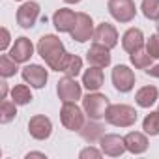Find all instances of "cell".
<instances>
[{
	"mask_svg": "<svg viewBox=\"0 0 159 159\" xmlns=\"http://www.w3.org/2000/svg\"><path fill=\"white\" fill-rule=\"evenodd\" d=\"M36 49H38V54L45 60V64L52 71H62V66H64V60L67 56V51L64 49V43L60 41L58 36H54V34L41 36Z\"/></svg>",
	"mask_w": 159,
	"mask_h": 159,
	"instance_id": "6da1fadb",
	"label": "cell"
},
{
	"mask_svg": "<svg viewBox=\"0 0 159 159\" xmlns=\"http://www.w3.org/2000/svg\"><path fill=\"white\" fill-rule=\"evenodd\" d=\"M137 118H139V112L135 111V107L125 103L111 105L105 114V122L114 127H131L137 124Z\"/></svg>",
	"mask_w": 159,
	"mask_h": 159,
	"instance_id": "7a4b0ae2",
	"label": "cell"
},
{
	"mask_svg": "<svg viewBox=\"0 0 159 159\" xmlns=\"http://www.w3.org/2000/svg\"><path fill=\"white\" fill-rule=\"evenodd\" d=\"M109 107H111V101H109V98H107L105 94L88 92V94L83 98V109H84L86 116L92 118V120H101V118H105Z\"/></svg>",
	"mask_w": 159,
	"mask_h": 159,
	"instance_id": "3957f363",
	"label": "cell"
},
{
	"mask_svg": "<svg viewBox=\"0 0 159 159\" xmlns=\"http://www.w3.org/2000/svg\"><path fill=\"white\" fill-rule=\"evenodd\" d=\"M84 109H81L75 101H66L60 109V120H62V125L69 131H79L83 125H84Z\"/></svg>",
	"mask_w": 159,
	"mask_h": 159,
	"instance_id": "277c9868",
	"label": "cell"
},
{
	"mask_svg": "<svg viewBox=\"0 0 159 159\" xmlns=\"http://www.w3.org/2000/svg\"><path fill=\"white\" fill-rule=\"evenodd\" d=\"M107 10H109L111 17L122 25L131 23L137 15V6H135L133 0H109Z\"/></svg>",
	"mask_w": 159,
	"mask_h": 159,
	"instance_id": "5b68a950",
	"label": "cell"
},
{
	"mask_svg": "<svg viewBox=\"0 0 159 159\" xmlns=\"http://www.w3.org/2000/svg\"><path fill=\"white\" fill-rule=\"evenodd\" d=\"M56 94H58L62 103H66V101H75L77 103L79 99H83V86L77 83V77L66 75L56 84Z\"/></svg>",
	"mask_w": 159,
	"mask_h": 159,
	"instance_id": "8992f818",
	"label": "cell"
},
{
	"mask_svg": "<svg viewBox=\"0 0 159 159\" xmlns=\"http://www.w3.org/2000/svg\"><path fill=\"white\" fill-rule=\"evenodd\" d=\"M94 32H96V26H94L92 17L88 13H77V23H75L73 30L69 32L71 39L79 41V43H84V41L94 39Z\"/></svg>",
	"mask_w": 159,
	"mask_h": 159,
	"instance_id": "52a82bcc",
	"label": "cell"
},
{
	"mask_svg": "<svg viewBox=\"0 0 159 159\" xmlns=\"http://www.w3.org/2000/svg\"><path fill=\"white\" fill-rule=\"evenodd\" d=\"M111 81H112V86H114L118 92L127 94V92H131L133 86H135V73H133V69H129L127 66L120 64V66H116V67L112 69Z\"/></svg>",
	"mask_w": 159,
	"mask_h": 159,
	"instance_id": "ba28073f",
	"label": "cell"
},
{
	"mask_svg": "<svg viewBox=\"0 0 159 159\" xmlns=\"http://www.w3.org/2000/svg\"><path fill=\"white\" fill-rule=\"evenodd\" d=\"M21 75H23V81L26 84H30V88H38V90L43 88L47 84V81H49L47 69L43 66H39V64H28V66H25L23 71H21Z\"/></svg>",
	"mask_w": 159,
	"mask_h": 159,
	"instance_id": "9c48e42d",
	"label": "cell"
},
{
	"mask_svg": "<svg viewBox=\"0 0 159 159\" xmlns=\"http://www.w3.org/2000/svg\"><path fill=\"white\" fill-rule=\"evenodd\" d=\"M99 146H101V152L109 157H120L127 152L125 139L120 135H114V133H105L99 139Z\"/></svg>",
	"mask_w": 159,
	"mask_h": 159,
	"instance_id": "30bf717a",
	"label": "cell"
},
{
	"mask_svg": "<svg viewBox=\"0 0 159 159\" xmlns=\"http://www.w3.org/2000/svg\"><path fill=\"white\" fill-rule=\"evenodd\" d=\"M39 4L38 2H32V0H26L25 4H21V8L17 10V25L25 30L32 28L38 19H39Z\"/></svg>",
	"mask_w": 159,
	"mask_h": 159,
	"instance_id": "8fae6325",
	"label": "cell"
},
{
	"mask_svg": "<svg viewBox=\"0 0 159 159\" xmlns=\"http://www.w3.org/2000/svg\"><path fill=\"white\" fill-rule=\"evenodd\" d=\"M28 133L36 140H47L52 133V122L45 114H36L28 122Z\"/></svg>",
	"mask_w": 159,
	"mask_h": 159,
	"instance_id": "7c38bea8",
	"label": "cell"
},
{
	"mask_svg": "<svg viewBox=\"0 0 159 159\" xmlns=\"http://www.w3.org/2000/svg\"><path fill=\"white\" fill-rule=\"evenodd\" d=\"M111 60H112V56H111V49H109V47H105V45H101V43H98V41H94V43L90 45V49H88V52H86V62H88V66L107 67V66H111Z\"/></svg>",
	"mask_w": 159,
	"mask_h": 159,
	"instance_id": "4fadbf2b",
	"label": "cell"
},
{
	"mask_svg": "<svg viewBox=\"0 0 159 159\" xmlns=\"http://www.w3.org/2000/svg\"><path fill=\"white\" fill-rule=\"evenodd\" d=\"M75 23H77V13H75L73 10H69V8H60V10H56L54 15H52V25H54V28H56L58 32H62V34H66V32L69 34V32L73 30Z\"/></svg>",
	"mask_w": 159,
	"mask_h": 159,
	"instance_id": "5bb4252c",
	"label": "cell"
},
{
	"mask_svg": "<svg viewBox=\"0 0 159 159\" xmlns=\"http://www.w3.org/2000/svg\"><path fill=\"white\" fill-rule=\"evenodd\" d=\"M32 54H34V45H32V41H30L28 38H25V36L17 38L15 43H13L11 49H10V56H11L17 64L28 62V60L32 58Z\"/></svg>",
	"mask_w": 159,
	"mask_h": 159,
	"instance_id": "9a60e30c",
	"label": "cell"
},
{
	"mask_svg": "<svg viewBox=\"0 0 159 159\" xmlns=\"http://www.w3.org/2000/svg\"><path fill=\"white\" fill-rule=\"evenodd\" d=\"M94 41H98V43H101L109 49H114L118 45V30L111 23H101V25L96 26Z\"/></svg>",
	"mask_w": 159,
	"mask_h": 159,
	"instance_id": "2e32d148",
	"label": "cell"
},
{
	"mask_svg": "<svg viewBox=\"0 0 159 159\" xmlns=\"http://www.w3.org/2000/svg\"><path fill=\"white\" fill-rule=\"evenodd\" d=\"M103 81H105L103 67L90 66V67L83 73V86H84L88 92H98V90L103 86Z\"/></svg>",
	"mask_w": 159,
	"mask_h": 159,
	"instance_id": "e0dca14e",
	"label": "cell"
},
{
	"mask_svg": "<svg viewBox=\"0 0 159 159\" xmlns=\"http://www.w3.org/2000/svg\"><path fill=\"white\" fill-rule=\"evenodd\" d=\"M142 47H144V34H142L140 28H129V30L124 32V36H122V49L125 52L131 54V52H135V51H139Z\"/></svg>",
	"mask_w": 159,
	"mask_h": 159,
	"instance_id": "ac0fdd59",
	"label": "cell"
},
{
	"mask_svg": "<svg viewBox=\"0 0 159 159\" xmlns=\"http://www.w3.org/2000/svg\"><path fill=\"white\" fill-rule=\"evenodd\" d=\"M124 139H125V148H127V152L133 153V155H140V153H144V152L148 150V139H146L144 133L131 131V133H127Z\"/></svg>",
	"mask_w": 159,
	"mask_h": 159,
	"instance_id": "d6986e66",
	"label": "cell"
},
{
	"mask_svg": "<svg viewBox=\"0 0 159 159\" xmlns=\"http://www.w3.org/2000/svg\"><path fill=\"white\" fill-rule=\"evenodd\" d=\"M79 133H81V137L86 140V142H99V139L105 135V127L98 122V120H88L84 122V125L79 129Z\"/></svg>",
	"mask_w": 159,
	"mask_h": 159,
	"instance_id": "ffe728a7",
	"label": "cell"
},
{
	"mask_svg": "<svg viewBox=\"0 0 159 159\" xmlns=\"http://www.w3.org/2000/svg\"><path fill=\"white\" fill-rule=\"evenodd\" d=\"M157 99H159V90H157L155 86H152V84L139 88L137 94H135V101H137V105L142 107V109H150Z\"/></svg>",
	"mask_w": 159,
	"mask_h": 159,
	"instance_id": "44dd1931",
	"label": "cell"
},
{
	"mask_svg": "<svg viewBox=\"0 0 159 159\" xmlns=\"http://www.w3.org/2000/svg\"><path fill=\"white\" fill-rule=\"evenodd\" d=\"M81 69H83V58H79L77 54H69L67 52V56L64 60V66H62V73H66L69 77H77L79 73H81Z\"/></svg>",
	"mask_w": 159,
	"mask_h": 159,
	"instance_id": "7402d4cb",
	"label": "cell"
},
{
	"mask_svg": "<svg viewBox=\"0 0 159 159\" xmlns=\"http://www.w3.org/2000/svg\"><path fill=\"white\" fill-rule=\"evenodd\" d=\"M11 99L17 105H28L34 98H32V92L26 84H17V86L11 88Z\"/></svg>",
	"mask_w": 159,
	"mask_h": 159,
	"instance_id": "603a6c76",
	"label": "cell"
},
{
	"mask_svg": "<svg viewBox=\"0 0 159 159\" xmlns=\"http://www.w3.org/2000/svg\"><path fill=\"white\" fill-rule=\"evenodd\" d=\"M142 129L150 137H157L159 135V111H153V112L146 114V118L142 120Z\"/></svg>",
	"mask_w": 159,
	"mask_h": 159,
	"instance_id": "cb8c5ba5",
	"label": "cell"
},
{
	"mask_svg": "<svg viewBox=\"0 0 159 159\" xmlns=\"http://www.w3.org/2000/svg\"><path fill=\"white\" fill-rule=\"evenodd\" d=\"M17 71H19L17 62L10 54H2V56H0V75H2V79H10Z\"/></svg>",
	"mask_w": 159,
	"mask_h": 159,
	"instance_id": "d4e9b609",
	"label": "cell"
},
{
	"mask_svg": "<svg viewBox=\"0 0 159 159\" xmlns=\"http://www.w3.org/2000/svg\"><path fill=\"white\" fill-rule=\"evenodd\" d=\"M17 116V103L11 99H4L2 105H0V124H10L13 118Z\"/></svg>",
	"mask_w": 159,
	"mask_h": 159,
	"instance_id": "484cf974",
	"label": "cell"
},
{
	"mask_svg": "<svg viewBox=\"0 0 159 159\" xmlns=\"http://www.w3.org/2000/svg\"><path fill=\"white\" fill-rule=\"evenodd\" d=\"M129 60H131V64H133L137 69H148V67L152 66V60H153V58H152L146 51L139 49V51H135V52L129 54Z\"/></svg>",
	"mask_w": 159,
	"mask_h": 159,
	"instance_id": "4316f807",
	"label": "cell"
},
{
	"mask_svg": "<svg viewBox=\"0 0 159 159\" xmlns=\"http://www.w3.org/2000/svg\"><path fill=\"white\" fill-rule=\"evenodd\" d=\"M142 15L150 21H159V0H142Z\"/></svg>",
	"mask_w": 159,
	"mask_h": 159,
	"instance_id": "83f0119b",
	"label": "cell"
},
{
	"mask_svg": "<svg viewBox=\"0 0 159 159\" xmlns=\"http://www.w3.org/2000/svg\"><path fill=\"white\" fill-rule=\"evenodd\" d=\"M146 52L155 60L159 58V34H152L148 39H146Z\"/></svg>",
	"mask_w": 159,
	"mask_h": 159,
	"instance_id": "f1b7e54d",
	"label": "cell"
},
{
	"mask_svg": "<svg viewBox=\"0 0 159 159\" xmlns=\"http://www.w3.org/2000/svg\"><path fill=\"white\" fill-rule=\"evenodd\" d=\"M101 155H103V152L98 150V148H94V146H88V148L81 150V153H79L81 159H99Z\"/></svg>",
	"mask_w": 159,
	"mask_h": 159,
	"instance_id": "f546056e",
	"label": "cell"
},
{
	"mask_svg": "<svg viewBox=\"0 0 159 159\" xmlns=\"http://www.w3.org/2000/svg\"><path fill=\"white\" fill-rule=\"evenodd\" d=\"M10 43H11L10 30H8V28H2V41H0V51H8Z\"/></svg>",
	"mask_w": 159,
	"mask_h": 159,
	"instance_id": "4dcf8cb0",
	"label": "cell"
},
{
	"mask_svg": "<svg viewBox=\"0 0 159 159\" xmlns=\"http://www.w3.org/2000/svg\"><path fill=\"white\" fill-rule=\"evenodd\" d=\"M144 73H146V75H150V77H155V79H159V64H155V66H150L148 69H144Z\"/></svg>",
	"mask_w": 159,
	"mask_h": 159,
	"instance_id": "1f68e13d",
	"label": "cell"
},
{
	"mask_svg": "<svg viewBox=\"0 0 159 159\" xmlns=\"http://www.w3.org/2000/svg\"><path fill=\"white\" fill-rule=\"evenodd\" d=\"M6 98H8V84L0 83V99H6Z\"/></svg>",
	"mask_w": 159,
	"mask_h": 159,
	"instance_id": "d6a6232c",
	"label": "cell"
},
{
	"mask_svg": "<svg viewBox=\"0 0 159 159\" xmlns=\"http://www.w3.org/2000/svg\"><path fill=\"white\" fill-rule=\"evenodd\" d=\"M30 157H41V159H47V155H45L43 152H30V153H26V159H30Z\"/></svg>",
	"mask_w": 159,
	"mask_h": 159,
	"instance_id": "836d02e7",
	"label": "cell"
},
{
	"mask_svg": "<svg viewBox=\"0 0 159 159\" xmlns=\"http://www.w3.org/2000/svg\"><path fill=\"white\" fill-rule=\"evenodd\" d=\"M64 2H66V4H79L81 0H64Z\"/></svg>",
	"mask_w": 159,
	"mask_h": 159,
	"instance_id": "e575fe53",
	"label": "cell"
},
{
	"mask_svg": "<svg viewBox=\"0 0 159 159\" xmlns=\"http://www.w3.org/2000/svg\"><path fill=\"white\" fill-rule=\"evenodd\" d=\"M155 26H157V34H159V21H157V25H155Z\"/></svg>",
	"mask_w": 159,
	"mask_h": 159,
	"instance_id": "d590c367",
	"label": "cell"
},
{
	"mask_svg": "<svg viewBox=\"0 0 159 159\" xmlns=\"http://www.w3.org/2000/svg\"><path fill=\"white\" fill-rule=\"evenodd\" d=\"M17 2H21V0H17Z\"/></svg>",
	"mask_w": 159,
	"mask_h": 159,
	"instance_id": "8d00e7d4",
	"label": "cell"
}]
</instances>
